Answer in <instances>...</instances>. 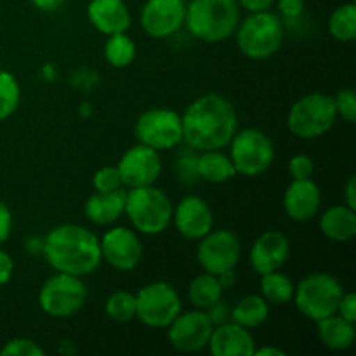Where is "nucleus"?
Listing matches in <instances>:
<instances>
[{
	"label": "nucleus",
	"instance_id": "nucleus-1",
	"mask_svg": "<svg viewBox=\"0 0 356 356\" xmlns=\"http://www.w3.org/2000/svg\"><path fill=\"white\" fill-rule=\"evenodd\" d=\"M183 141L195 152L222 149L238 129V117L232 101L216 92L197 97L181 115Z\"/></svg>",
	"mask_w": 356,
	"mask_h": 356
},
{
	"label": "nucleus",
	"instance_id": "nucleus-2",
	"mask_svg": "<svg viewBox=\"0 0 356 356\" xmlns=\"http://www.w3.org/2000/svg\"><path fill=\"white\" fill-rule=\"evenodd\" d=\"M42 254L58 273L87 277L103 263L99 238L79 225H59L42 240Z\"/></svg>",
	"mask_w": 356,
	"mask_h": 356
},
{
	"label": "nucleus",
	"instance_id": "nucleus-3",
	"mask_svg": "<svg viewBox=\"0 0 356 356\" xmlns=\"http://www.w3.org/2000/svg\"><path fill=\"white\" fill-rule=\"evenodd\" d=\"M240 23L236 0H190L184 26L195 38L209 44L228 40Z\"/></svg>",
	"mask_w": 356,
	"mask_h": 356
},
{
	"label": "nucleus",
	"instance_id": "nucleus-4",
	"mask_svg": "<svg viewBox=\"0 0 356 356\" xmlns=\"http://www.w3.org/2000/svg\"><path fill=\"white\" fill-rule=\"evenodd\" d=\"M172 211L170 198L153 184L127 190L124 214L134 232L141 235L156 236L165 232L172 222Z\"/></svg>",
	"mask_w": 356,
	"mask_h": 356
},
{
	"label": "nucleus",
	"instance_id": "nucleus-5",
	"mask_svg": "<svg viewBox=\"0 0 356 356\" xmlns=\"http://www.w3.org/2000/svg\"><path fill=\"white\" fill-rule=\"evenodd\" d=\"M344 287L334 275L325 271L309 273L296 285L294 305L305 318L312 322L327 318L337 312Z\"/></svg>",
	"mask_w": 356,
	"mask_h": 356
},
{
	"label": "nucleus",
	"instance_id": "nucleus-6",
	"mask_svg": "<svg viewBox=\"0 0 356 356\" xmlns=\"http://www.w3.org/2000/svg\"><path fill=\"white\" fill-rule=\"evenodd\" d=\"M236 45L245 58L268 59L277 54L284 42V26L277 14L270 10L250 13L236 26Z\"/></svg>",
	"mask_w": 356,
	"mask_h": 356
},
{
	"label": "nucleus",
	"instance_id": "nucleus-7",
	"mask_svg": "<svg viewBox=\"0 0 356 356\" xmlns=\"http://www.w3.org/2000/svg\"><path fill=\"white\" fill-rule=\"evenodd\" d=\"M334 97L323 92H309L299 97L287 113V127L296 138L318 139L325 136L336 124Z\"/></svg>",
	"mask_w": 356,
	"mask_h": 356
},
{
	"label": "nucleus",
	"instance_id": "nucleus-8",
	"mask_svg": "<svg viewBox=\"0 0 356 356\" xmlns=\"http://www.w3.org/2000/svg\"><path fill=\"white\" fill-rule=\"evenodd\" d=\"M228 146H232L229 159L235 165L236 174H242L245 177H257L273 165V141L259 129L249 127L236 131Z\"/></svg>",
	"mask_w": 356,
	"mask_h": 356
},
{
	"label": "nucleus",
	"instance_id": "nucleus-9",
	"mask_svg": "<svg viewBox=\"0 0 356 356\" xmlns=\"http://www.w3.org/2000/svg\"><path fill=\"white\" fill-rule=\"evenodd\" d=\"M87 287L82 278L68 273H56L42 284L38 305L52 318H68L86 305Z\"/></svg>",
	"mask_w": 356,
	"mask_h": 356
},
{
	"label": "nucleus",
	"instance_id": "nucleus-10",
	"mask_svg": "<svg viewBox=\"0 0 356 356\" xmlns=\"http://www.w3.org/2000/svg\"><path fill=\"white\" fill-rule=\"evenodd\" d=\"M181 312L179 294L167 282H152L136 294V318L149 329H167Z\"/></svg>",
	"mask_w": 356,
	"mask_h": 356
},
{
	"label": "nucleus",
	"instance_id": "nucleus-11",
	"mask_svg": "<svg viewBox=\"0 0 356 356\" xmlns=\"http://www.w3.org/2000/svg\"><path fill=\"white\" fill-rule=\"evenodd\" d=\"M134 134L141 145L156 152H167L183 143L181 115L170 108H149L143 111L134 125Z\"/></svg>",
	"mask_w": 356,
	"mask_h": 356
},
{
	"label": "nucleus",
	"instance_id": "nucleus-12",
	"mask_svg": "<svg viewBox=\"0 0 356 356\" xmlns=\"http://www.w3.org/2000/svg\"><path fill=\"white\" fill-rule=\"evenodd\" d=\"M242 257L240 238L229 229H211L198 240L197 259L202 270L219 277L221 273L235 270Z\"/></svg>",
	"mask_w": 356,
	"mask_h": 356
},
{
	"label": "nucleus",
	"instance_id": "nucleus-13",
	"mask_svg": "<svg viewBox=\"0 0 356 356\" xmlns=\"http://www.w3.org/2000/svg\"><path fill=\"white\" fill-rule=\"evenodd\" d=\"M214 323L204 309L181 312L167 327V339L181 353H198L205 350L211 339Z\"/></svg>",
	"mask_w": 356,
	"mask_h": 356
},
{
	"label": "nucleus",
	"instance_id": "nucleus-14",
	"mask_svg": "<svg viewBox=\"0 0 356 356\" xmlns=\"http://www.w3.org/2000/svg\"><path fill=\"white\" fill-rule=\"evenodd\" d=\"M122 184L127 188H139L155 184L162 174V159L160 152L146 145L131 146L117 163Z\"/></svg>",
	"mask_w": 356,
	"mask_h": 356
},
{
	"label": "nucleus",
	"instance_id": "nucleus-15",
	"mask_svg": "<svg viewBox=\"0 0 356 356\" xmlns=\"http://www.w3.org/2000/svg\"><path fill=\"white\" fill-rule=\"evenodd\" d=\"M186 0H146L141 9V26L148 37L169 38L184 26Z\"/></svg>",
	"mask_w": 356,
	"mask_h": 356
},
{
	"label": "nucleus",
	"instance_id": "nucleus-16",
	"mask_svg": "<svg viewBox=\"0 0 356 356\" xmlns=\"http://www.w3.org/2000/svg\"><path fill=\"white\" fill-rule=\"evenodd\" d=\"M101 257L118 271H131L141 263L143 243L134 229L115 226L99 240Z\"/></svg>",
	"mask_w": 356,
	"mask_h": 356
},
{
	"label": "nucleus",
	"instance_id": "nucleus-17",
	"mask_svg": "<svg viewBox=\"0 0 356 356\" xmlns=\"http://www.w3.org/2000/svg\"><path fill=\"white\" fill-rule=\"evenodd\" d=\"M172 222L181 236L188 240H200L214 229V214L204 198L188 195L172 211Z\"/></svg>",
	"mask_w": 356,
	"mask_h": 356
},
{
	"label": "nucleus",
	"instance_id": "nucleus-18",
	"mask_svg": "<svg viewBox=\"0 0 356 356\" xmlns=\"http://www.w3.org/2000/svg\"><path fill=\"white\" fill-rule=\"evenodd\" d=\"M291 256V240L282 232H264L252 243L249 252V261L257 275L277 271L287 263Z\"/></svg>",
	"mask_w": 356,
	"mask_h": 356
},
{
	"label": "nucleus",
	"instance_id": "nucleus-19",
	"mask_svg": "<svg viewBox=\"0 0 356 356\" xmlns=\"http://www.w3.org/2000/svg\"><path fill=\"white\" fill-rule=\"evenodd\" d=\"M322 207V191L313 179H292L284 193V211L296 222H308Z\"/></svg>",
	"mask_w": 356,
	"mask_h": 356
},
{
	"label": "nucleus",
	"instance_id": "nucleus-20",
	"mask_svg": "<svg viewBox=\"0 0 356 356\" xmlns=\"http://www.w3.org/2000/svg\"><path fill=\"white\" fill-rule=\"evenodd\" d=\"M207 348L212 356H254L256 343L249 329L229 320L212 329Z\"/></svg>",
	"mask_w": 356,
	"mask_h": 356
},
{
	"label": "nucleus",
	"instance_id": "nucleus-21",
	"mask_svg": "<svg viewBox=\"0 0 356 356\" xmlns=\"http://www.w3.org/2000/svg\"><path fill=\"white\" fill-rule=\"evenodd\" d=\"M89 23L103 35L124 33L131 28V10L124 0H90L87 6Z\"/></svg>",
	"mask_w": 356,
	"mask_h": 356
},
{
	"label": "nucleus",
	"instance_id": "nucleus-22",
	"mask_svg": "<svg viewBox=\"0 0 356 356\" xmlns=\"http://www.w3.org/2000/svg\"><path fill=\"white\" fill-rule=\"evenodd\" d=\"M125 197H127V191L122 190V188L117 191H110V193L96 191L86 200L83 212H86L87 219L94 225H113L115 221H118L124 216Z\"/></svg>",
	"mask_w": 356,
	"mask_h": 356
},
{
	"label": "nucleus",
	"instance_id": "nucleus-23",
	"mask_svg": "<svg viewBox=\"0 0 356 356\" xmlns=\"http://www.w3.org/2000/svg\"><path fill=\"white\" fill-rule=\"evenodd\" d=\"M320 232L332 242H350L356 235V211L348 205H332L320 218Z\"/></svg>",
	"mask_w": 356,
	"mask_h": 356
},
{
	"label": "nucleus",
	"instance_id": "nucleus-24",
	"mask_svg": "<svg viewBox=\"0 0 356 356\" xmlns=\"http://www.w3.org/2000/svg\"><path fill=\"white\" fill-rule=\"evenodd\" d=\"M318 325V337L325 348L332 351H344L353 346L356 329L353 322H348L343 316L334 313L316 322Z\"/></svg>",
	"mask_w": 356,
	"mask_h": 356
},
{
	"label": "nucleus",
	"instance_id": "nucleus-25",
	"mask_svg": "<svg viewBox=\"0 0 356 356\" xmlns=\"http://www.w3.org/2000/svg\"><path fill=\"white\" fill-rule=\"evenodd\" d=\"M197 174L198 179L221 184L233 179L236 176V170L229 155L222 153L221 149H209L197 155Z\"/></svg>",
	"mask_w": 356,
	"mask_h": 356
},
{
	"label": "nucleus",
	"instance_id": "nucleus-26",
	"mask_svg": "<svg viewBox=\"0 0 356 356\" xmlns=\"http://www.w3.org/2000/svg\"><path fill=\"white\" fill-rule=\"evenodd\" d=\"M268 316H270V305L266 302V299L263 296L250 294L240 299L233 306L229 320L250 330L263 325L268 320Z\"/></svg>",
	"mask_w": 356,
	"mask_h": 356
},
{
	"label": "nucleus",
	"instance_id": "nucleus-27",
	"mask_svg": "<svg viewBox=\"0 0 356 356\" xmlns=\"http://www.w3.org/2000/svg\"><path fill=\"white\" fill-rule=\"evenodd\" d=\"M222 292H225V289H222L219 278L204 271L191 280L190 287H188V299L193 305V308L205 312L209 306H212L218 299L222 298Z\"/></svg>",
	"mask_w": 356,
	"mask_h": 356
},
{
	"label": "nucleus",
	"instance_id": "nucleus-28",
	"mask_svg": "<svg viewBox=\"0 0 356 356\" xmlns=\"http://www.w3.org/2000/svg\"><path fill=\"white\" fill-rule=\"evenodd\" d=\"M294 289L291 278L280 271H270L261 275V296L266 299L268 305L284 306L294 299Z\"/></svg>",
	"mask_w": 356,
	"mask_h": 356
},
{
	"label": "nucleus",
	"instance_id": "nucleus-29",
	"mask_svg": "<svg viewBox=\"0 0 356 356\" xmlns=\"http://www.w3.org/2000/svg\"><path fill=\"white\" fill-rule=\"evenodd\" d=\"M136 44L127 33L108 35L104 44V58L113 68H127L136 59Z\"/></svg>",
	"mask_w": 356,
	"mask_h": 356
},
{
	"label": "nucleus",
	"instance_id": "nucleus-30",
	"mask_svg": "<svg viewBox=\"0 0 356 356\" xmlns=\"http://www.w3.org/2000/svg\"><path fill=\"white\" fill-rule=\"evenodd\" d=\"M329 31L336 40L353 42L356 38V6L355 2L337 7L329 19Z\"/></svg>",
	"mask_w": 356,
	"mask_h": 356
},
{
	"label": "nucleus",
	"instance_id": "nucleus-31",
	"mask_svg": "<svg viewBox=\"0 0 356 356\" xmlns=\"http://www.w3.org/2000/svg\"><path fill=\"white\" fill-rule=\"evenodd\" d=\"M21 101L19 82L13 73L0 70V122L16 113Z\"/></svg>",
	"mask_w": 356,
	"mask_h": 356
},
{
	"label": "nucleus",
	"instance_id": "nucleus-32",
	"mask_svg": "<svg viewBox=\"0 0 356 356\" xmlns=\"http://www.w3.org/2000/svg\"><path fill=\"white\" fill-rule=\"evenodd\" d=\"M106 309L108 318L118 323H127L136 318V296L127 291H117L106 299Z\"/></svg>",
	"mask_w": 356,
	"mask_h": 356
},
{
	"label": "nucleus",
	"instance_id": "nucleus-33",
	"mask_svg": "<svg viewBox=\"0 0 356 356\" xmlns=\"http://www.w3.org/2000/svg\"><path fill=\"white\" fill-rule=\"evenodd\" d=\"M92 186L99 193H110V191H117L124 188L117 165H106L96 170V174L92 176Z\"/></svg>",
	"mask_w": 356,
	"mask_h": 356
},
{
	"label": "nucleus",
	"instance_id": "nucleus-34",
	"mask_svg": "<svg viewBox=\"0 0 356 356\" xmlns=\"http://www.w3.org/2000/svg\"><path fill=\"white\" fill-rule=\"evenodd\" d=\"M334 106H336L337 117L343 118L348 124H355L356 122V96L355 90L351 87L348 89H341L339 92L334 96Z\"/></svg>",
	"mask_w": 356,
	"mask_h": 356
},
{
	"label": "nucleus",
	"instance_id": "nucleus-35",
	"mask_svg": "<svg viewBox=\"0 0 356 356\" xmlns=\"http://www.w3.org/2000/svg\"><path fill=\"white\" fill-rule=\"evenodd\" d=\"M45 351L35 341L26 337H16L6 343L0 350V356H44Z\"/></svg>",
	"mask_w": 356,
	"mask_h": 356
},
{
	"label": "nucleus",
	"instance_id": "nucleus-36",
	"mask_svg": "<svg viewBox=\"0 0 356 356\" xmlns=\"http://www.w3.org/2000/svg\"><path fill=\"white\" fill-rule=\"evenodd\" d=\"M313 172H315V162L312 156L305 155V153H298L289 162V174L292 179H312Z\"/></svg>",
	"mask_w": 356,
	"mask_h": 356
},
{
	"label": "nucleus",
	"instance_id": "nucleus-37",
	"mask_svg": "<svg viewBox=\"0 0 356 356\" xmlns=\"http://www.w3.org/2000/svg\"><path fill=\"white\" fill-rule=\"evenodd\" d=\"M190 148V146H188ZM191 152L186 153L183 152L177 160V172H179V179L184 183H195L198 179L197 174V153L193 148H190Z\"/></svg>",
	"mask_w": 356,
	"mask_h": 356
},
{
	"label": "nucleus",
	"instance_id": "nucleus-38",
	"mask_svg": "<svg viewBox=\"0 0 356 356\" xmlns=\"http://www.w3.org/2000/svg\"><path fill=\"white\" fill-rule=\"evenodd\" d=\"M205 313H207L209 318H211V322L214 323V327H216V325H221V323H225V322H229L232 308H229L228 302L221 298V299H218L214 305L209 306V308L205 309Z\"/></svg>",
	"mask_w": 356,
	"mask_h": 356
},
{
	"label": "nucleus",
	"instance_id": "nucleus-39",
	"mask_svg": "<svg viewBox=\"0 0 356 356\" xmlns=\"http://www.w3.org/2000/svg\"><path fill=\"white\" fill-rule=\"evenodd\" d=\"M337 315L343 316L348 322H356V296L355 292H344L337 305Z\"/></svg>",
	"mask_w": 356,
	"mask_h": 356
},
{
	"label": "nucleus",
	"instance_id": "nucleus-40",
	"mask_svg": "<svg viewBox=\"0 0 356 356\" xmlns=\"http://www.w3.org/2000/svg\"><path fill=\"white\" fill-rule=\"evenodd\" d=\"M278 10L287 19H296L305 13V0H275Z\"/></svg>",
	"mask_w": 356,
	"mask_h": 356
},
{
	"label": "nucleus",
	"instance_id": "nucleus-41",
	"mask_svg": "<svg viewBox=\"0 0 356 356\" xmlns=\"http://www.w3.org/2000/svg\"><path fill=\"white\" fill-rule=\"evenodd\" d=\"M10 232H13V212L7 204L0 200V245L9 238Z\"/></svg>",
	"mask_w": 356,
	"mask_h": 356
},
{
	"label": "nucleus",
	"instance_id": "nucleus-42",
	"mask_svg": "<svg viewBox=\"0 0 356 356\" xmlns=\"http://www.w3.org/2000/svg\"><path fill=\"white\" fill-rule=\"evenodd\" d=\"M14 261L3 249H0V285H6L13 278Z\"/></svg>",
	"mask_w": 356,
	"mask_h": 356
},
{
	"label": "nucleus",
	"instance_id": "nucleus-43",
	"mask_svg": "<svg viewBox=\"0 0 356 356\" xmlns=\"http://www.w3.org/2000/svg\"><path fill=\"white\" fill-rule=\"evenodd\" d=\"M236 3L249 13H263L273 7L275 0H236Z\"/></svg>",
	"mask_w": 356,
	"mask_h": 356
},
{
	"label": "nucleus",
	"instance_id": "nucleus-44",
	"mask_svg": "<svg viewBox=\"0 0 356 356\" xmlns=\"http://www.w3.org/2000/svg\"><path fill=\"white\" fill-rule=\"evenodd\" d=\"M344 202L350 209L356 211V177L350 176V179L346 181V186H344Z\"/></svg>",
	"mask_w": 356,
	"mask_h": 356
},
{
	"label": "nucleus",
	"instance_id": "nucleus-45",
	"mask_svg": "<svg viewBox=\"0 0 356 356\" xmlns=\"http://www.w3.org/2000/svg\"><path fill=\"white\" fill-rule=\"evenodd\" d=\"M31 3L44 13H54V10L61 9L65 0H31Z\"/></svg>",
	"mask_w": 356,
	"mask_h": 356
},
{
	"label": "nucleus",
	"instance_id": "nucleus-46",
	"mask_svg": "<svg viewBox=\"0 0 356 356\" xmlns=\"http://www.w3.org/2000/svg\"><path fill=\"white\" fill-rule=\"evenodd\" d=\"M284 356L285 353L282 350H278V348L275 346H263V348H256V351H254V356Z\"/></svg>",
	"mask_w": 356,
	"mask_h": 356
},
{
	"label": "nucleus",
	"instance_id": "nucleus-47",
	"mask_svg": "<svg viewBox=\"0 0 356 356\" xmlns=\"http://www.w3.org/2000/svg\"><path fill=\"white\" fill-rule=\"evenodd\" d=\"M350 2H355V0H350Z\"/></svg>",
	"mask_w": 356,
	"mask_h": 356
}]
</instances>
